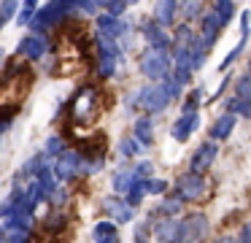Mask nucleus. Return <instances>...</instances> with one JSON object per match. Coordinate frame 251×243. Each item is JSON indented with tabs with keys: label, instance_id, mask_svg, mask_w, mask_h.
<instances>
[{
	"label": "nucleus",
	"instance_id": "dca6fc26",
	"mask_svg": "<svg viewBox=\"0 0 251 243\" xmlns=\"http://www.w3.org/2000/svg\"><path fill=\"white\" fill-rule=\"evenodd\" d=\"M232 130H235V116L232 113H222V116L213 119L208 135H211V140L216 143V140H227L229 135H232Z\"/></svg>",
	"mask_w": 251,
	"mask_h": 243
},
{
	"label": "nucleus",
	"instance_id": "c756f323",
	"mask_svg": "<svg viewBox=\"0 0 251 243\" xmlns=\"http://www.w3.org/2000/svg\"><path fill=\"white\" fill-rule=\"evenodd\" d=\"M62 151H65V140H62L60 135H51V138H46V143H44V157H60Z\"/></svg>",
	"mask_w": 251,
	"mask_h": 243
},
{
	"label": "nucleus",
	"instance_id": "72a5a7b5",
	"mask_svg": "<svg viewBox=\"0 0 251 243\" xmlns=\"http://www.w3.org/2000/svg\"><path fill=\"white\" fill-rule=\"evenodd\" d=\"M125 11H127V3H125V0H111V3L105 5V14L116 16V19H119V16L125 14Z\"/></svg>",
	"mask_w": 251,
	"mask_h": 243
},
{
	"label": "nucleus",
	"instance_id": "cd10ccee",
	"mask_svg": "<svg viewBox=\"0 0 251 243\" xmlns=\"http://www.w3.org/2000/svg\"><path fill=\"white\" fill-rule=\"evenodd\" d=\"M235 97L251 103V70L243 76H238V81H235Z\"/></svg>",
	"mask_w": 251,
	"mask_h": 243
},
{
	"label": "nucleus",
	"instance_id": "f8f14e48",
	"mask_svg": "<svg viewBox=\"0 0 251 243\" xmlns=\"http://www.w3.org/2000/svg\"><path fill=\"white\" fill-rule=\"evenodd\" d=\"M216 157H219V149H216V143L213 140H208V143H200L195 149V154H192V162H189V167H192V173H205L208 167L216 162Z\"/></svg>",
	"mask_w": 251,
	"mask_h": 243
},
{
	"label": "nucleus",
	"instance_id": "aec40b11",
	"mask_svg": "<svg viewBox=\"0 0 251 243\" xmlns=\"http://www.w3.org/2000/svg\"><path fill=\"white\" fill-rule=\"evenodd\" d=\"M132 138L141 143V149H146V146L154 143V122L151 116H141L135 119V130H132Z\"/></svg>",
	"mask_w": 251,
	"mask_h": 243
},
{
	"label": "nucleus",
	"instance_id": "412c9836",
	"mask_svg": "<svg viewBox=\"0 0 251 243\" xmlns=\"http://www.w3.org/2000/svg\"><path fill=\"white\" fill-rule=\"evenodd\" d=\"M92 238H95V243H119L116 221H98L92 227Z\"/></svg>",
	"mask_w": 251,
	"mask_h": 243
},
{
	"label": "nucleus",
	"instance_id": "bb28decb",
	"mask_svg": "<svg viewBox=\"0 0 251 243\" xmlns=\"http://www.w3.org/2000/svg\"><path fill=\"white\" fill-rule=\"evenodd\" d=\"M114 189L116 192H127V187L132 184V167H119V170L114 173Z\"/></svg>",
	"mask_w": 251,
	"mask_h": 243
},
{
	"label": "nucleus",
	"instance_id": "4c0bfd02",
	"mask_svg": "<svg viewBox=\"0 0 251 243\" xmlns=\"http://www.w3.org/2000/svg\"><path fill=\"white\" fill-rule=\"evenodd\" d=\"M216 243H238V238H232V235H224V238H219Z\"/></svg>",
	"mask_w": 251,
	"mask_h": 243
},
{
	"label": "nucleus",
	"instance_id": "2eb2a0df",
	"mask_svg": "<svg viewBox=\"0 0 251 243\" xmlns=\"http://www.w3.org/2000/svg\"><path fill=\"white\" fill-rule=\"evenodd\" d=\"M197 124H200V113H197V111H184L178 116V122L173 124L170 135H173L178 143H184V140H189V135L197 130Z\"/></svg>",
	"mask_w": 251,
	"mask_h": 243
},
{
	"label": "nucleus",
	"instance_id": "4be33fe9",
	"mask_svg": "<svg viewBox=\"0 0 251 243\" xmlns=\"http://www.w3.org/2000/svg\"><path fill=\"white\" fill-rule=\"evenodd\" d=\"M181 211V200L178 194H170V197H162V203L154 205V216H162V219H176Z\"/></svg>",
	"mask_w": 251,
	"mask_h": 243
},
{
	"label": "nucleus",
	"instance_id": "473e14b6",
	"mask_svg": "<svg viewBox=\"0 0 251 243\" xmlns=\"http://www.w3.org/2000/svg\"><path fill=\"white\" fill-rule=\"evenodd\" d=\"M197 5H200L197 0H181V3H178V8H176V11H178V14L184 16V19H192V16H197V14H200V8H197Z\"/></svg>",
	"mask_w": 251,
	"mask_h": 243
},
{
	"label": "nucleus",
	"instance_id": "f3484780",
	"mask_svg": "<svg viewBox=\"0 0 251 243\" xmlns=\"http://www.w3.org/2000/svg\"><path fill=\"white\" fill-rule=\"evenodd\" d=\"M157 243H178V219H162L154 224Z\"/></svg>",
	"mask_w": 251,
	"mask_h": 243
},
{
	"label": "nucleus",
	"instance_id": "9b49d317",
	"mask_svg": "<svg viewBox=\"0 0 251 243\" xmlns=\"http://www.w3.org/2000/svg\"><path fill=\"white\" fill-rule=\"evenodd\" d=\"M192 62H189V49H184V46H176V57H173V73H170V79L176 81V84L184 89L186 84H189V79H192Z\"/></svg>",
	"mask_w": 251,
	"mask_h": 243
},
{
	"label": "nucleus",
	"instance_id": "c85d7f7f",
	"mask_svg": "<svg viewBox=\"0 0 251 243\" xmlns=\"http://www.w3.org/2000/svg\"><path fill=\"white\" fill-rule=\"evenodd\" d=\"M227 113H238L243 119H251V103L249 100H240V97H232L227 103Z\"/></svg>",
	"mask_w": 251,
	"mask_h": 243
},
{
	"label": "nucleus",
	"instance_id": "7c9ffc66",
	"mask_svg": "<svg viewBox=\"0 0 251 243\" xmlns=\"http://www.w3.org/2000/svg\"><path fill=\"white\" fill-rule=\"evenodd\" d=\"M119 154L122 157H138V154H141V143H138L132 135H130V138H122L119 140Z\"/></svg>",
	"mask_w": 251,
	"mask_h": 243
},
{
	"label": "nucleus",
	"instance_id": "0eeeda50",
	"mask_svg": "<svg viewBox=\"0 0 251 243\" xmlns=\"http://www.w3.org/2000/svg\"><path fill=\"white\" fill-rule=\"evenodd\" d=\"M51 170H54V178H60V181H73V178H78L84 173L81 151H62V154L57 157V165L51 167Z\"/></svg>",
	"mask_w": 251,
	"mask_h": 243
},
{
	"label": "nucleus",
	"instance_id": "a211bd4d",
	"mask_svg": "<svg viewBox=\"0 0 251 243\" xmlns=\"http://www.w3.org/2000/svg\"><path fill=\"white\" fill-rule=\"evenodd\" d=\"M176 8H178V0H157L154 3V22L162 27L173 25L176 22Z\"/></svg>",
	"mask_w": 251,
	"mask_h": 243
},
{
	"label": "nucleus",
	"instance_id": "9d476101",
	"mask_svg": "<svg viewBox=\"0 0 251 243\" xmlns=\"http://www.w3.org/2000/svg\"><path fill=\"white\" fill-rule=\"evenodd\" d=\"M95 27H98V38H108V41H116V43H119V38H125L130 32V27L125 22L111 16V14H100Z\"/></svg>",
	"mask_w": 251,
	"mask_h": 243
},
{
	"label": "nucleus",
	"instance_id": "6e6552de",
	"mask_svg": "<svg viewBox=\"0 0 251 243\" xmlns=\"http://www.w3.org/2000/svg\"><path fill=\"white\" fill-rule=\"evenodd\" d=\"M202 192H205V178L200 173H186L176 181V194L181 203H195L202 197Z\"/></svg>",
	"mask_w": 251,
	"mask_h": 243
},
{
	"label": "nucleus",
	"instance_id": "f704fd0d",
	"mask_svg": "<svg viewBox=\"0 0 251 243\" xmlns=\"http://www.w3.org/2000/svg\"><path fill=\"white\" fill-rule=\"evenodd\" d=\"M0 243H30V232H6Z\"/></svg>",
	"mask_w": 251,
	"mask_h": 243
},
{
	"label": "nucleus",
	"instance_id": "b1692460",
	"mask_svg": "<svg viewBox=\"0 0 251 243\" xmlns=\"http://www.w3.org/2000/svg\"><path fill=\"white\" fill-rule=\"evenodd\" d=\"M213 16L219 19V25H227L229 19H232V14H235V5H232V0H216L213 3V11H211Z\"/></svg>",
	"mask_w": 251,
	"mask_h": 243
},
{
	"label": "nucleus",
	"instance_id": "5701e85b",
	"mask_svg": "<svg viewBox=\"0 0 251 243\" xmlns=\"http://www.w3.org/2000/svg\"><path fill=\"white\" fill-rule=\"evenodd\" d=\"M143 197H146V178H132V184L127 187V205H141Z\"/></svg>",
	"mask_w": 251,
	"mask_h": 243
},
{
	"label": "nucleus",
	"instance_id": "a878e982",
	"mask_svg": "<svg viewBox=\"0 0 251 243\" xmlns=\"http://www.w3.org/2000/svg\"><path fill=\"white\" fill-rule=\"evenodd\" d=\"M19 3H22V5H19V14H17V22H19V25H27V22L30 19H33V16H35V11H38V0H19Z\"/></svg>",
	"mask_w": 251,
	"mask_h": 243
},
{
	"label": "nucleus",
	"instance_id": "f257e3e1",
	"mask_svg": "<svg viewBox=\"0 0 251 243\" xmlns=\"http://www.w3.org/2000/svg\"><path fill=\"white\" fill-rule=\"evenodd\" d=\"M176 97H181V86L168 76L165 81H157V84L135 89L127 97V106H135V108H141V111H146V116H151V113H162Z\"/></svg>",
	"mask_w": 251,
	"mask_h": 243
},
{
	"label": "nucleus",
	"instance_id": "e433bc0d",
	"mask_svg": "<svg viewBox=\"0 0 251 243\" xmlns=\"http://www.w3.org/2000/svg\"><path fill=\"white\" fill-rule=\"evenodd\" d=\"M238 243H251V221L243 227V230H240V238H238Z\"/></svg>",
	"mask_w": 251,
	"mask_h": 243
},
{
	"label": "nucleus",
	"instance_id": "6ab92c4d",
	"mask_svg": "<svg viewBox=\"0 0 251 243\" xmlns=\"http://www.w3.org/2000/svg\"><path fill=\"white\" fill-rule=\"evenodd\" d=\"M103 208L108 216H114V221H130L132 219V208L127 205V200H122V197H105Z\"/></svg>",
	"mask_w": 251,
	"mask_h": 243
},
{
	"label": "nucleus",
	"instance_id": "39448f33",
	"mask_svg": "<svg viewBox=\"0 0 251 243\" xmlns=\"http://www.w3.org/2000/svg\"><path fill=\"white\" fill-rule=\"evenodd\" d=\"M71 113L76 122H92L98 116V89L95 86H81L71 103Z\"/></svg>",
	"mask_w": 251,
	"mask_h": 243
},
{
	"label": "nucleus",
	"instance_id": "393cba45",
	"mask_svg": "<svg viewBox=\"0 0 251 243\" xmlns=\"http://www.w3.org/2000/svg\"><path fill=\"white\" fill-rule=\"evenodd\" d=\"M17 11H19V0H3L0 3V30L17 16Z\"/></svg>",
	"mask_w": 251,
	"mask_h": 243
},
{
	"label": "nucleus",
	"instance_id": "4468645a",
	"mask_svg": "<svg viewBox=\"0 0 251 243\" xmlns=\"http://www.w3.org/2000/svg\"><path fill=\"white\" fill-rule=\"evenodd\" d=\"M219 35H222V25H219V19L213 14H205V16H202V22H200V32H197L195 38L208 49V52H211V49L216 46Z\"/></svg>",
	"mask_w": 251,
	"mask_h": 243
},
{
	"label": "nucleus",
	"instance_id": "20e7f679",
	"mask_svg": "<svg viewBox=\"0 0 251 243\" xmlns=\"http://www.w3.org/2000/svg\"><path fill=\"white\" fill-rule=\"evenodd\" d=\"M65 16H68V8H65V5L57 3V0H49V5H44V8L35 11V16L27 22V27L35 32V35H41L44 30H49V27L60 25Z\"/></svg>",
	"mask_w": 251,
	"mask_h": 243
},
{
	"label": "nucleus",
	"instance_id": "c9c22d12",
	"mask_svg": "<svg viewBox=\"0 0 251 243\" xmlns=\"http://www.w3.org/2000/svg\"><path fill=\"white\" fill-rule=\"evenodd\" d=\"M146 232H149V224H146V221H141V224L135 227V243H149Z\"/></svg>",
	"mask_w": 251,
	"mask_h": 243
},
{
	"label": "nucleus",
	"instance_id": "7ed1b4c3",
	"mask_svg": "<svg viewBox=\"0 0 251 243\" xmlns=\"http://www.w3.org/2000/svg\"><path fill=\"white\" fill-rule=\"evenodd\" d=\"M138 65H141V73L146 76L151 84H157V81H165V79L170 76L168 54L154 52V49H146V52H141V59H138Z\"/></svg>",
	"mask_w": 251,
	"mask_h": 243
},
{
	"label": "nucleus",
	"instance_id": "1a4fd4ad",
	"mask_svg": "<svg viewBox=\"0 0 251 243\" xmlns=\"http://www.w3.org/2000/svg\"><path fill=\"white\" fill-rule=\"evenodd\" d=\"M141 32H143V38H146L149 49H154V52L168 54V49L173 46V41H170V35L165 32V27L157 25V22H143V25H141Z\"/></svg>",
	"mask_w": 251,
	"mask_h": 243
},
{
	"label": "nucleus",
	"instance_id": "58836bf2",
	"mask_svg": "<svg viewBox=\"0 0 251 243\" xmlns=\"http://www.w3.org/2000/svg\"><path fill=\"white\" fill-rule=\"evenodd\" d=\"M0 62H3V49H0Z\"/></svg>",
	"mask_w": 251,
	"mask_h": 243
},
{
	"label": "nucleus",
	"instance_id": "423d86ee",
	"mask_svg": "<svg viewBox=\"0 0 251 243\" xmlns=\"http://www.w3.org/2000/svg\"><path fill=\"white\" fill-rule=\"evenodd\" d=\"M119 57H122L119 43H116V41H108V38H98V73L103 76V79L116 76Z\"/></svg>",
	"mask_w": 251,
	"mask_h": 243
},
{
	"label": "nucleus",
	"instance_id": "f03ea898",
	"mask_svg": "<svg viewBox=\"0 0 251 243\" xmlns=\"http://www.w3.org/2000/svg\"><path fill=\"white\" fill-rule=\"evenodd\" d=\"M211 221L205 214H189L178 221V243H205Z\"/></svg>",
	"mask_w": 251,
	"mask_h": 243
},
{
	"label": "nucleus",
	"instance_id": "ddd939ff",
	"mask_svg": "<svg viewBox=\"0 0 251 243\" xmlns=\"http://www.w3.org/2000/svg\"><path fill=\"white\" fill-rule=\"evenodd\" d=\"M46 49H49L46 38H44V35H35V32H30V35H25L22 41H19L17 52H19V57H25V59H41V57L46 54Z\"/></svg>",
	"mask_w": 251,
	"mask_h": 243
},
{
	"label": "nucleus",
	"instance_id": "2f4dec72",
	"mask_svg": "<svg viewBox=\"0 0 251 243\" xmlns=\"http://www.w3.org/2000/svg\"><path fill=\"white\" fill-rule=\"evenodd\" d=\"M168 187L170 184L165 181V178H146V194H165L168 192Z\"/></svg>",
	"mask_w": 251,
	"mask_h": 243
}]
</instances>
